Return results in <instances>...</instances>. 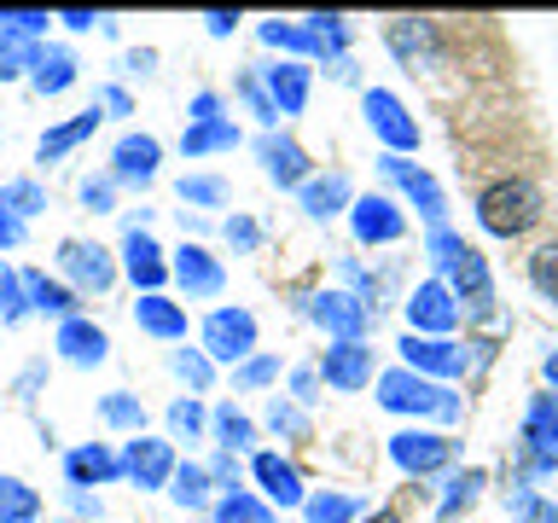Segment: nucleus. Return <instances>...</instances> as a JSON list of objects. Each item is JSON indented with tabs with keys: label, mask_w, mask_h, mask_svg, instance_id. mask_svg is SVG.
Instances as JSON below:
<instances>
[{
	"label": "nucleus",
	"mask_w": 558,
	"mask_h": 523,
	"mask_svg": "<svg viewBox=\"0 0 558 523\" xmlns=\"http://www.w3.org/2000/svg\"><path fill=\"white\" fill-rule=\"evenodd\" d=\"M477 216H483V227L495 239H518V233H530V227L541 221V192L530 181H495L477 198Z\"/></svg>",
	"instance_id": "obj_1"
},
{
	"label": "nucleus",
	"mask_w": 558,
	"mask_h": 523,
	"mask_svg": "<svg viewBox=\"0 0 558 523\" xmlns=\"http://www.w3.org/2000/svg\"><path fill=\"white\" fill-rule=\"evenodd\" d=\"M157 157H163V146L151 134H122L111 151V174L129 186H146V181H157Z\"/></svg>",
	"instance_id": "obj_8"
},
{
	"label": "nucleus",
	"mask_w": 558,
	"mask_h": 523,
	"mask_svg": "<svg viewBox=\"0 0 558 523\" xmlns=\"http://www.w3.org/2000/svg\"><path fill=\"white\" fill-rule=\"evenodd\" d=\"M401 355H408L413 373H436V378H453V373H465L471 355L460 343H442V338H408L401 343Z\"/></svg>",
	"instance_id": "obj_12"
},
{
	"label": "nucleus",
	"mask_w": 558,
	"mask_h": 523,
	"mask_svg": "<svg viewBox=\"0 0 558 523\" xmlns=\"http://www.w3.org/2000/svg\"><path fill=\"white\" fill-rule=\"evenodd\" d=\"M547 384H558V355L547 361Z\"/></svg>",
	"instance_id": "obj_62"
},
{
	"label": "nucleus",
	"mask_w": 558,
	"mask_h": 523,
	"mask_svg": "<svg viewBox=\"0 0 558 523\" xmlns=\"http://www.w3.org/2000/svg\"><path fill=\"white\" fill-rule=\"evenodd\" d=\"M174 373H181L192 390H204V384H209V355H198V349H181V355H174Z\"/></svg>",
	"instance_id": "obj_47"
},
{
	"label": "nucleus",
	"mask_w": 558,
	"mask_h": 523,
	"mask_svg": "<svg viewBox=\"0 0 558 523\" xmlns=\"http://www.w3.org/2000/svg\"><path fill=\"white\" fill-rule=\"evenodd\" d=\"M204 24H209V35H233V24H239V17H233V12H209Z\"/></svg>",
	"instance_id": "obj_58"
},
{
	"label": "nucleus",
	"mask_w": 558,
	"mask_h": 523,
	"mask_svg": "<svg viewBox=\"0 0 558 523\" xmlns=\"http://www.w3.org/2000/svg\"><path fill=\"white\" fill-rule=\"evenodd\" d=\"M204 349L216 361H244L256 349V320L244 308H216L204 320Z\"/></svg>",
	"instance_id": "obj_3"
},
{
	"label": "nucleus",
	"mask_w": 558,
	"mask_h": 523,
	"mask_svg": "<svg viewBox=\"0 0 558 523\" xmlns=\"http://www.w3.org/2000/svg\"><path fill=\"white\" fill-rule=\"evenodd\" d=\"M24 296H29V308L64 314V320H70V308H76V296H70L59 279H47V273H24Z\"/></svg>",
	"instance_id": "obj_30"
},
{
	"label": "nucleus",
	"mask_w": 558,
	"mask_h": 523,
	"mask_svg": "<svg viewBox=\"0 0 558 523\" xmlns=\"http://www.w3.org/2000/svg\"><path fill=\"white\" fill-rule=\"evenodd\" d=\"M308 314L320 320L338 343H361V331H366V303H355V296H343V291H320L308 303Z\"/></svg>",
	"instance_id": "obj_7"
},
{
	"label": "nucleus",
	"mask_w": 558,
	"mask_h": 523,
	"mask_svg": "<svg viewBox=\"0 0 558 523\" xmlns=\"http://www.w3.org/2000/svg\"><path fill=\"white\" fill-rule=\"evenodd\" d=\"M198 122H221V99H216V94H198V99H192V129H198Z\"/></svg>",
	"instance_id": "obj_52"
},
{
	"label": "nucleus",
	"mask_w": 558,
	"mask_h": 523,
	"mask_svg": "<svg viewBox=\"0 0 558 523\" xmlns=\"http://www.w3.org/2000/svg\"><path fill=\"white\" fill-rule=\"evenodd\" d=\"M274 430H303V413H296V408H279V401H274Z\"/></svg>",
	"instance_id": "obj_56"
},
{
	"label": "nucleus",
	"mask_w": 558,
	"mask_h": 523,
	"mask_svg": "<svg viewBox=\"0 0 558 523\" xmlns=\"http://www.w3.org/2000/svg\"><path fill=\"white\" fill-rule=\"evenodd\" d=\"M174 279H181L192 296H216L227 273H221V262L209 256L204 244H181V251H174Z\"/></svg>",
	"instance_id": "obj_16"
},
{
	"label": "nucleus",
	"mask_w": 558,
	"mask_h": 523,
	"mask_svg": "<svg viewBox=\"0 0 558 523\" xmlns=\"http://www.w3.org/2000/svg\"><path fill=\"white\" fill-rule=\"evenodd\" d=\"M355 518V500L349 495H314L308 500V523H349Z\"/></svg>",
	"instance_id": "obj_40"
},
{
	"label": "nucleus",
	"mask_w": 558,
	"mask_h": 523,
	"mask_svg": "<svg viewBox=\"0 0 558 523\" xmlns=\"http://www.w3.org/2000/svg\"><path fill=\"white\" fill-rule=\"evenodd\" d=\"M216 436H221V448L233 453V448H244V442H251V418H244V413H233V408H221V413H216Z\"/></svg>",
	"instance_id": "obj_42"
},
{
	"label": "nucleus",
	"mask_w": 558,
	"mask_h": 523,
	"mask_svg": "<svg viewBox=\"0 0 558 523\" xmlns=\"http://www.w3.org/2000/svg\"><path fill=\"white\" fill-rule=\"evenodd\" d=\"M169 425H174V436H198L204 430V408H198V401H174V408H169Z\"/></svg>",
	"instance_id": "obj_46"
},
{
	"label": "nucleus",
	"mask_w": 558,
	"mask_h": 523,
	"mask_svg": "<svg viewBox=\"0 0 558 523\" xmlns=\"http://www.w3.org/2000/svg\"><path fill=\"white\" fill-rule=\"evenodd\" d=\"M105 105H111L117 117H129V94H122V87H105Z\"/></svg>",
	"instance_id": "obj_60"
},
{
	"label": "nucleus",
	"mask_w": 558,
	"mask_h": 523,
	"mask_svg": "<svg viewBox=\"0 0 558 523\" xmlns=\"http://www.w3.org/2000/svg\"><path fill=\"white\" fill-rule=\"evenodd\" d=\"M373 523H401V518H396V512H378V518H373Z\"/></svg>",
	"instance_id": "obj_63"
},
{
	"label": "nucleus",
	"mask_w": 558,
	"mask_h": 523,
	"mask_svg": "<svg viewBox=\"0 0 558 523\" xmlns=\"http://www.w3.org/2000/svg\"><path fill=\"white\" fill-rule=\"evenodd\" d=\"M239 146V129L233 122H198V129L181 134V151L186 157H204V151H233Z\"/></svg>",
	"instance_id": "obj_29"
},
{
	"label": "nucleus",
	"mask_w": 558,
	"mask_h": 523,
	"mask_svg": "<svg viewBox=\"0 0 558 523\" xmlns=\"http://www.w3.org/2000/svg\"><path fill=\"white\" fill-rule=\"evenodd\" d=\"M35 94H64L70 82H76V59H70L64 47H47L41 59H35Z\"/></svg>",
	"instance_id": "obj_28"
},
{
	"label": "nucleus",
	"mask_w": 558,
	"mask_h": 523,
	"mask_svg": "<svg viewBox=\"0 0 558 523\" xmlns=\"http://www.w3.org/2000/svg\"><path fill=\"white\" fill-rule=\"evenodd\" d=\"M239 94L251 99V111H256L262 122H279V111H274V99H268V87H262L256 76H239Z\"/></svg>",
	"instance_id": "obj_50"
},
{
	"label": "nucleus",
	"mask_w": 558,
	"mask_h": 523,
	"mask_svg": "<svg viewBox=\"0 0 558 523\" xmlns=\"http://www.w3.org/2000/svg\"><path fill=\"white\" fill-rule=\"evenodd\" d=\"M227 239H233L239 251H251V244H256L262 233H256V221H244V216H233V221H227Z\"/></svg>",
	"instance_id": "obj_53"
},
{
	"label": "nucleus",
	"mask_w": 558,
	"mask_h": 523,
	"mask_svg": "<svg viewBox=\"0 0 558 523\" xmlns=\"http://www.w3.org/2000/svg\"><path fill=\"white\" fill-rule=\"evenodd\" d=\"M530 279H535L541 296H553V303H558V244H541V251L530 256Z\"/></svg>",
	"instance_id": "obj_36"
},
{
	"label": "nucleus",
	"mask_w": 558,
	"mask_h": 523,
	"mask_svg": "<svg viewBox=\"0 0 558 523\" xmlns=\"http://www.w3.org/2000/svg\"><path fill=\"white\" fill-rule=\"evenodd\" d=\"M268 99L279 117H296L308 105V70L303 64H274L268 70Z\"/></svg>",
	"instance_id": "obj_22"
},
{
	"label": "nucleus",
	"mask_w": 558,
	"mask_h": 523,
	"mask_svg": "<svg viewBox=\"0 0 558 523\" xmlns=\"http://www.w3.org/2000/svg\"><path fill=\"white\" fill-rule=\"evenodd\" d=\"M262 163H268V174L279 186H303V174H308V157L291 139H262Z\"/></svg>",
	"instance_id": "obj_25"
},
{
	"label": "nucleus",
	"mask_w": 558,
	"mask_h": 523,
	"mask_svg": "<svg viewBox=\"0 0 558 523\" xmlns=\"http://www.w3.org/2000/svg\"><path fill=\"white\" fill-rule=\"evenodd\" d=\"M262 41H268V47H286V52H320V47H314V35H308V29H296V24H279V17H274V24H262Z\"/></svg>",
	"instance_id": "obj_38"
},
{
	"label": "nucleus",
	"mask_w": 558,
	"mask_h": 523,
	"mask_svg": "<svg viewBox=\"0 0 558 523\" xmlns=\"http://www.w3.org/2000/svg\"><path fill=\"white\" fill-rule=\"evenodd\" d=\"M64 471H70V483H105V477H117V471H122V460H117L111 448L94 442V448H76V453H70Z\"/></svg>",
	"instance_id": "obj_27"
},
{
	"label": "nucleus",
	"mask_w": 558,
	"mask_h": 523,
	"mask_svg": "<svg viewBox=\"0 0 558 523\" xmlns=\"http://www.w3.org/2000/svg\"><path fill=\"white\" fill-rule=\"evenodd\" d=\"M274 373H279V361L262 355V361H244V366H239V384H244V390H262V384H268Z\"/></svg>",
	"instance_id": "obj_51"
},
{
	"label": "nucleus",
	"mask_w": 558,
	"mask_h": 523,
	"mask_svg": "<svg viewBox=\"0 0 558 523\" xmlns=\"http://www.w3.org/2000/svg\"><path fill=\"white\" fill-rule=\"evenodd\" d=\"M41 518V495L24 477H0V523H35Z\"/></svg>",
	"instance_id": "obj_26"
},
{
	"label": "nucleus",
	"mask_w": 558,
	"mask_h": 523,
	"mask_svg": "<svg viewBox=\"0 0 558 523\" xmlns=\"http://www.w3.org/2000/svg\"><path fill=\"white\" fill-rule=\"evenodd\" d=\"M523 442H530V471H558V401L553 396H541L530 408Z\"/></svg>",
	"instance_id": "obj_9"
},
{
	"label": "nucleus",
	"mask_w": 558,
	"mask_h": 523,
	"mask_svg": "<svg viewBox=\"0 0 558 523\" xmlns=\"http://www.w3.org/2000/svg\"><path fill=\"white\" fill-rule=\"evenodd\" d=\"M41 29H47V12H0V35H24V41H35Z\"/></svg>",
	"instance_id": "obj_45"
},
{
	"label": "nucleus",
	"mask_w": 558,
	"mask_h": 523,
	"mask_svg": "<svg viewBox=\"0 0 558 523\" xmlns=\"http://www.w3.org/2000/svg\"><path fill=\"white\" fill-rule=\"evenodd\" d=\"M366 122H373V129L384 134V146H390L396 157L418 146V122L401 111V99L384 94V87H373V94H366Z\"/></svg>",
	"instance_id": "obj_5"
},
{
	"label": "nucleus",
	"mask_w": 558,
	"mask_h": 523,
	"mask_svg": "<svg viewBox=\"0 0 558 523\" xmlns=\"http://www.w3.org/2000/svg\"><path fill=\"white\" fill-rule=\"evenodd\" d=\"M378 401L390 413H436V418H460V401L442 384L418 378V373H384L378 378Z\"/></svg>",
	"instance_id": "obj_2"
},
{
	"label": "nucleus",
	"mask_w": 558,
	"mask_h": 523,
	"mask_svg": "<svg viewBox=\"0 0 558 523\" xmlns=\"http://www.w3.org/2000/svg\"><path fill=\"white\" fill-rule=\"evenodd\" d=\"M216 523H274V512L262 500H251V495H227L216 506Z\"/></svg>",
	"instance_id": "obj_35"
},
{
	"label": "nucleus",
	"mask_w": 558,
	"mask_h": 523,
	"mask_svg": "<svg viewBox=\"0 0 558 523\" xmlns=\"http://www.w3.org/2000/svg\"><path fill=\"white\" fill-rule=\"evenodd\" d=\"M99 122H105V117H99V105H87L82 117H70V122H59L52 134H41V163H52V157H64L70 146H82V139L94 134Z\"/></svg>",
	"instance_id": "obj_24"
},
{
	"label": "nucleus",
	"mask_w": 558,
	"mask_h": 523,
	"mask_svg": "<svg viewBox=\"0 0 558 523\" xmlns=\"http://www.w3.org/2000/svg\"><path fill=\"white\" fill-rule=\"evenodd\" d=\"M308 35H314V47H320V59H338V52H343V17H308Z\"/></svg>",
	"instance_id": "obj_41"
},
{
	"label": "nucleus",
	"mask_w": 558,
	"mask_h": 523,
	"mask_svg": "<svg viewBox=\"0 0 558 523\" xmlns=\"http://www.w3.org/2000/svg\"><path fill=\"white\" fill-rule=\"evenodd\" d=\"M134 320H140V331H151V338H186V308L181 303H169V296H157V291H146L134 303Z\"/></svg>",
	"instance_id": "obj_20"
},
{
	"label": "nucleus",
	"mask_w": 558,
	"mask_h": 523,
	"mask_svg": "<svg viewBox=\"0 0 558 523\" xmlns=\"http://www.w3.org/2000/svg\"><path fill=\"white\" fill-rule=\"evenodd\" d=\"M24 239V221L17 216H7V209H0V251H7V244H17Z\"/></svg>",
	"instance_id": "obj_57"
},
{
	"label": "nucleus",
	"mask_w": 558,
	"mask_h": 523,
	"mask_svg": "<svg viewBox=\"0 0 558 523\" xmlns=\"http://www.w3.org/2000/svg\"><path fill=\"white\" fill-rule=\"evenodd\" d=\"M122 262H129V279L140 291H157L163 285V251H157V244L146 239V227H129V239H122Z\"/></svg>",
	"instance_id": "obj_17"
},
{
	"label": "nucleus",
	"mask_w": 558,
	"mask_h": 523,
	"mask_svg": "<svg viewBox=\"0 0 558 523\" xmlns=\"http://www.w3.org/2000/svg\"><path fill=\"white\" fill-rule=\"evenodd\" d=\"M390 52L418 76V70L436 64V29L425 24V17H396L390 24Z\"/></svg>",
	"instance_id": "obj_11"
},
{
	"label": "nucleus",
	"mask_w": 558,
	"mask_h": 523,
	"mask_svg": "<svg viewBox=\"0 0 558 523\" xmlns=\"http://www.w3.org/2000/svg\"><path fill=\"white\" fill-rule=\"evenodd\" d=\"M320 373H326V384H338V390H361V384L373 378V349H366V343H338V349H326Z\"/></svg>",
	"instance_id": "obj_18"
},
{
	"label": "nucleus",
	"mask_w": 558,
	"mask_h": 523,
	"mask_svg": "<svg viewBox=\"0 0 558 523\" xmlns=\"http://www.w3.org/2000/svg\"><path fill=\"white\" fill-rule=\"evenodd\" d=\"M512 512H518V523H558V506L535 500V495H512Z\"/></svg>",
	"instance_id": "obj_48"
},
{
	"label": "nucleus",
	"mask_w": 558,
	"mask_h": 523,
	"mask_svg": "<svg viewBox=\"0 0 558 523\" xmlns=\"http://www.w3.org/2000/svg\"><path fill=\"white\" fill-rule=\"evenodd\" d=\"M465 251H471V244H465V239H453L448 227H436V233H430V256L442 262V268H453V262H460Z\"/></svg>",
	"instance_id": "obj_49"
},
{
	"label": "nucleus",
	"mask_w": 558,
	"mask_h": 523,
	"mask_svg": "<svg viewBox=\"0 0 558 523\" xmlns=\"http://www.w3.org/2000/svg\"><path fill=\"white\" fill-rule=\"evenodd\" d=\"M24 308H29V296H24V279H17L7 262H0V320H24Z\"/></svg>",
	"instance_id": "obj_37"
},
{
	"label": "nucleus",
	"mask_w": 558,
	"mask_h": 523,
	"mask_svg": "<svg viewBox=\"0 0 558 523\" xmlns=\"http://www.w3.org/2000/svg\"><path fill=\"white\" fill-rule=\"evenodd\" d=\"M0 209L24 221V216H35V209H47V192L35 181H7V186H0Z\"/></svg>",
	"instance_id": "obj_32"
},
{
	"label": "nucleus",
	"mask_w": 558,
	"mask_h": 523,
	"mask_svg": "<svg viewBox=\"0 0 558 523\" xmlns=\"http://www.w3.org/2000/svg\"><path fill=\"white\" fill-rule=\"evenodd\" d=\"M390 453H396V465L401 471H436V465H448L453 460V442H442V436H425V430H401L390 436Z\"/></svg>",
	"instance_id": "obj_13"
},
{
	"label": "nucleus",
	"mask_w": 558,
	"mask_h": 523,
	"mask_svg": "<svg viewBox=\"0 0 558 523\" xmlns=\"http://www.w3.org/2000/svg\"><path fill=\"white\" fill-rule=\"evenodd\" d=\"M477 488H483V471H465V477H453V483H448V495H442V518H453L460 506L477 500Z\"/></svg>",
	"instance_id": "obj_43"
},
{
	"label": "nucleus",
	"mask_w": 558,
	"mask_h": 523,
	"mask_svg": "<svg viewBox=\"0 0 558 523\" xmlns=\"http://www.w3.org/2000/svg\"><path fill=\"white\" fill-rule=\"evenodd\" d=\"M453 296L471 308V314H488L495 308V285H488V262L477 251H465L460 262H453Z\"/></svg>",
	"instance_id": "obj_19"
},
{
	"label": "nucleus",
	"mask_w": 558,
	"mask_h": 523,
	"mask_svg": "<svg viewBox=\"0 0 558 523\" xmlns=\"http://www.w3.org/2000/svg\"><path fill=\"white\" fill-rule=\"evenodd\" d=\"M349 221H355V239L361 244H396L401 233H408V221L396 216L390 198H361L355 209H349Z\"/></svg>",
	"instance_id": "obj_14"
},
{
	"label": "nucleus",
	"mask_w": 558,
	"mask_h": 523,
	"mask_svg": "<svg viewBox=\"0 0 558 523\" xmlns=\"http://www.w3.org/2000/svg\"><path fill=\"white\" fill-rule=\"evenodd\" d=\"M378 169H384V181H396V186H401V192H408V198L418 204V216L442 227V186H436L425 169L408 163V157H396V151H390V157H378Z\"/></svg>",
	"instance_id": "obj_4"
},
{
	"label": "nucleus",
	"mask_w": 558,
	"mask_h": 523,
	"mask_svg": "<svg viewBox=\"0 0 558 523\" xmlns=\"http://www.w3.org/2000/svg\"><path fill=\"white\" fill-rule=\"evenodd\" d=\"M94 24H99V17H94V12H76V7H70V12H64V29H94Z\"/></svg>",
	"instance_id": "obj_59"
},
{
	"label": "nucleus",
	"mask_w": 558,
	"mask_h": 523,
	"mask_svg": "<svg viewBox=\"0 0 558 523\" xmlns=\"http://www.w3.org/2000/svg\"><path fill=\"white\" fill-rule=\"evenodd\" d=\"M35 41H24V35H0V82H12V76H24V70H35Z\"/></svg>",
	"instance_id": "obj_33"
},
{
	"label": "nucleus",
	"mask_w": 558,
	"mask_h": 523,
	"mask_svg": "<svg viewBox=\"0 0 558 523\" xmlns=\"http://www.w3.org/2000/svg\"><path fill=\"white\" fill-rule=\"evenodd\" d=\"M209 483H216V488H227V495H233V488H239V471H233V453H221V460H216V471H209Z\"/></svg>",
	"instance_id": "obj_55"
},
{
	"label": "nucleus",
	"mask_w": 558,
	"mask_h": 523,
	"mask_svg": "<svg viewBox=\"0 0 558 523\" xmlns=\"http://www.w3.org/2000/svg\"><path fill=\"white\" fill-rule=\"evenodd\" d=\"M408 320H413V338L418 331H448L453 320H460V308H453V291L448 285H418L413 291V303H408Z\"/></svg>",
	"instance_id": "obj_15"
},
{
	"label": "nucleus",
	"mask_w": 558,
	"mask_h": 523,
	"mask_svg": "<svg viewBox=\"0 0 558 523\" xmlns=\"http://www.w3.org/2000/svg\"><path fill=\"white\" fill-rule=\"evenodd\" d=\"M82 204L87 209H111V181H82Z\"/></svg>",
	"instance_id": "obj_54"
},
{
	"label": "nucleus",
	"mask_w": 558,
	"mask_h": 523,
	"mask_svg": "<svg viewBox=\"0 0 558 523\" xmlns=\"http://www.w3.org/2000/svg\"><path fill=\"white\" fill-rule=\"evenodd\" d=\"M256 483L268 488V500H279V506H303V477H296L279 453H256Z\"/></svg>",
	"instance_id": "obj_23"
},
{
	"label": "nucleus",
	"mask_w": 558,
	"mask_h": 523,
	"mask_svg": "<svg viewBox=\"0 0 558 523\" xmlns=\"http://www.w3.org/2000/svg\"><path fill=\"white\" fill-rule=\"evenodd\" d=\"M181 198H186V204H221L227 186L216 181V174H186V181H181Z\"/></svg>",
	"instance_id": "obj_44"
},
{
	"label": "nucleus",
	"mask_w": 558,
	"mask_h": 523,
	"mask_svg": "<svg viewBox=\"0 0 558 523\" xmlns=\"http://www.w3.org/2000/svg\"><path fill=\"white\" fill-rule=\"evenodd\" d=\"M99 413L111 418V425H122V430H140V425H146V408H140L134 396H105Z\"/></svg>",
	"instance_id": "obj_39"
},
{
	"label": "nucleus",
	"mask_w": 558,
	"mask_h": 523,
	"mask_svg": "<svg viewBox=\"0 0 558 523\" xmlns=\"http://www.w3.org/2000/svg\"><path fill=\"white\" fill-rule=\"evenodd\" d=\"M291 390H296V396L308 401V396H314V373H296V378H291Z\"/></svg>",
	"instance_id": "obj_61"
},
{
	"label": "nucleus",
	"mask_w": 558,
	"mask_h": 523,
	"mask_svg": "<svg viewBox=\"0 0 558 523\" xmlns=\"http://www.w3.org/2000/svg\"><path fill=\"white\" fill-rule=\"evenodd\" d=\"M105 331L94 326V320H76V314H70V320L59 326V355L64 361H76V366H99L105 361Z\"/></svg>",
	"instance_id": "obj_21"
},
{
	"label": "nucleus",
	"mask_w": 558,
	"mask_h": 523,
	"mask_svg": "<svg viewBox=\"0 0 558 523\" xmlns=\"http://www.w3.org/2000/svg\"><path fill=\"white\" fill-rule=\"evenodd\" d=\"M349 198V174H320V181H303V209L308 216H331Z\"/></svg>",
	"instance_id": "obj_31"
},
{
	"label": "nucleus",
	"mask_w": 558,
	"mask_h": 523,
	"mask_svg": "<svg viewBox=\"0 0 558 523\" xmlns=\"http://www.w3.org/2000/svg\"><path fill=\"white\" fill-rule=\"evenodd\" d=\"M59 268L76 279L82 291H111V279H117L111 256H105L99 244H82V239H64L59 244Z\"/></svg>",
	"instance_id": "obj_6"
},
{
	"label": "nucleus",
	"mask_w": 558,
	"mask_h": 523,
	"mask_svg": "<svg viewBox=\"0 0 558 523\" xmlns=\"http://www.w3.org/2000/svg\"><path fill=\"white\" fill-rule=\"evenodd\" d=\"M169 483H174V488H169L174 506H192V512H198V506L209 500V477H204L198 465H174V477H169Z\"/></svg>",
	"instance_id": "obj_34"
},
{
	"label": "nucleus",
	"mask_w": 558,
	"mask_h": 523,
	"mask_svg": "<svg viewBox=\"0 0 558 523\" xmlns=\"http://www.w3.org/2000/svg\"><path fill=\"white\" fill-rule=\"evenodd\" d=\"M122 471L140 483V488H163L174 477V453L169 442H151V436H134L129 453H122Z\"/></svg>",
	"instance_id": "obj_10"
}]
</instances>
